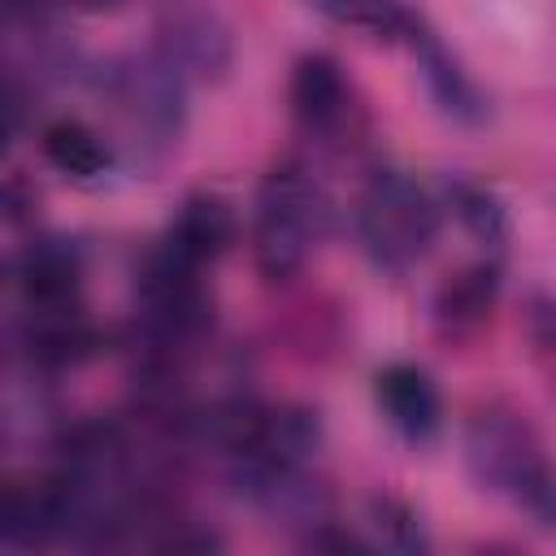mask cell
Wrapping results in <instances>:
<instances>
[{"label": "cell", "mask_w": 556, "mask_h": 556, "mask_svg": "<svg viewBox=\"0 0 556 556\" xmlns=\"http://www.w3.org/2000/svg\"><path fill=\"white\" fill-rule=\"evenodd\" d=\"M460 456L469 478L478 482V491L491 495H513L521 500V491L547 469L543 460V443L534 434V426L526 421V413H517L513 404H478L465 421L460 434Z\"/></svg>", "instance_id": "277c9868"}, {"label": "cell", "mask_w": 556, "mask_h": 556, "mask_svg": "<svg viewBox=\"0 0 556 556\" xmlns=\"http://www.w3.org/2000/svg\"><path fill=\"white\" fill-rule=\"evenodd\" d=\"M104 348L100 326L78 308V304H61V308H26L22 317V352L30 365L39 369H65V365H83Z\"/></svg>", "instance_id": "ba28073f"}, {"label": "cell", "mask_w": 556, "mask_h": 556, "mask_svg": "<svg viewBox=\"0 0 556 556\" xmlns=\"http://www.w3.org/2000/svg\"><path fill=\"white\" fill-rule=\"evenodd\" d=\"M100 91L143 156H165L187 126V78L156 52H126L104 65Z\"/></svg>", "instance_id": "6da1fadb"}, {"label": "cell", "mask_w": 556, "mask_h": 556, "mask_svg": "<svg viewBox=\"0 0 556 556\" xmlns=\"http://www.w3.org/2000/svg\"><path fill=\"white\" fill-rule=\"evenodd\" d=\"M443 200L447 208L456 213V222L465 226V235L482 248H504L508 243V208L504 200L486 187V182H473V178H447L443 182Z\"/></svg>", "instance_id": "5bb4252c"}, {"label": "cell", "mask_w": 556, "mask_h": 556, "mask_svg": "<svg viewBox=\"0 0 556 556\" xmlns=\"http://www.w3.org/2000/svg\"><path fill=\"white\" fill-rule=\"evenodd\" d=\"M300 547H308V552H365L369 543L356 539L352 530L334 526V521H321V526H313L308 534H300Z\"/></svg>", "instance_id": "ac0fdd59"}, {"label": "cell", "mask_w": 556, "mask_h": 556, "mask_svg": "<svg viewBox=\"0 0 556 556\" xmlns=\"http://www.w3.org/2000/svg\"><path fill=\"white\" fill-rule=\"evenodd\" d=\"M356 235L382 274H408L439 235V200L400 169H378L356 204Z\"/></svg>", "instance_id": "3957f363"}, {"label": "cell", "mask_w": 556, "mask_h": 556, "mask_svg": "<svg viewBox=\"0 0 556 556\" xmlns=\"http://www.w3.org/2000/svg\"><path fill=\"white\" fill-rule=\"evenodd\" d=\"M326 230V200L317 182L295 169L278 165L256 187V217H252V261L265 282H291L317 235Z\"/></svg>", "instance_id": "7a4b0ae2"}, {"label": "cell", "mask_w": 556, "mask_h": 556, "mask_svg": "<svg viewBox=\"0 0 556 556\" xmlns=\"http://www.w3.org/2000/svg\"><path fill=\"white\" fill-rule=\"evenodd\" d=\"M35 204H39L35 187H26L22 174H9V182H4V213H9V222H22Z\"/></svg>", "instance_id": "d6986e66"}, {"label": "cell", "mask_w": 556, "mask_h": 556, "mask_svg": "<svg viewBox=\"0 0 556 556\" xmlns=\"http://www.w3.org/2000/svg\"><path fill=\"white\" fill-rule=\"evenodd\" d=\"M152 48L187 83H222L235 65V30L217 0H156Z\"/></svg>", "instance_id": "5b68a950"}, {"label": "cell", "mask_w": 556, "mask_h": 556, "mask_svg": "<svg viewBox=\"0 0 556 556\" xmlns=\"http://www.w3.org/2000/svg\"><path fill=\"white\" fill-rule=\"evenodd\" d=\"M291 117L313 139H343L352 135V87L334 56L304 52L291 70Z\"/></svg>", "instance_id": "8992f818"}, {"label": "cell", "mask_w": 556, "mask_h": 556, "mask_svg": "<svg viewBox=\"0 0 556 556\" xmlns=\"http://www.w3.org/2000/svg\"><path fill=\"white\" fill-rule=\"evenodd\" d=\"M235 235H239L235 208L213 191H195V195L182 200V208H178V217H174V226H169V235L161 243L169 252H178L187 265L204 269L235 243Z\"/></svg>", "instance_id": "8fae6325"}, {"label": "cell", "mask_w": 556, "mask_h": 556, "mask_svg": "<svg viewBox=\"0 0 556 556\" xmlns=\"http://www.w3.org/2000/svg\"><path fill=\"white\" fill-rule=\"evenodd\" d=\"M539 526H547V530H556V469L547 465L526 491H521V500H517Z\"/></svg>", "instance_id": "e0dca14e"}, {"label": "cell", "mask_w": 556, "mask_h": 556, "mask_svg": "<svg viewBox=\"0 0 556 556\" xmlns=\"http://www.w3.org/2000/svg\"><path fill=\"white\" fill-rule=\"evenodd\" d=\"M13 282L26 308H61L78 304L83 256L65 239H30L13 261Z\"/></svg>", "instance_id": "30bf717a"}, {"label": "cell", "mask_w": 556, "mask_h": 556, "mask_svg": "<svg viewBox=\"0 0 556 556\" xmlns=\"http://www.w3.org/2000/svg\"><path fill=\"white\" fill-rule=\"evenodd\" d=\"M500 300V269L478 261L460 274H452L434 295V326L443 339H473L486 330Z\"/></svg>", "instance_id": "7c38bea8"}, {"label": "cell", "mask_w": 556, "mask_h": 556, "mask_svg": "<svg viewBox=\"0 0 556 556\" xmlns=\"http://www.w3.org/2000/svg\"><path fill=\"white\" fill-rule=\"evenodd\" d=\"M74 9H87V13H104V9H117L122 0H70Z\"/></svg>", "instance_id": "ffe728a7"}, {"label": "cell", "mask_w": 556, "mask_h": 556, "mask_svg": "<svg viewBox=\"0 0 556 556\" xmlns=\"http://www.w3.org/2000/svg\"><path fill=\"white\" fill-rule=\"evenodd\" d=\"M374 404L387 417V426L395 434H404L408 443H430L439 434L443 400H439V387L430 382V374L417 365L395 361V365L378 369L374 374Z\"/></svg>", "instance_id": "9c48e42d"}, {"label": "cell", "mask_w": 556, "mask_h": 556, "mask_svg": "<svg viewBox=\"0 0 556 556\" xmlns=\"http://www.w3.org/2000/svg\"><path fill=\"white\" fill-rule=\"evenodd\" d=\"M317 13L334 17V22H352L361 30H369L374 39H408V30L421 22L404 0H308Z\"/></svg>", "instance_id": "9a60e30c"}, {"label": "cell", "mask_w": 556, "mask_h": 556, "mask_svg": "<svg viewBox=\"0 0 556 556\" xmlns=\"http://www.w3.org/2000/svg\"><path fill=\"white\" fill-rule=\"evenodd\" d=\"M39 143H43L48 165L56 174L74 178V182H96V178H104L113 169V148L87 122H78V117L48 122L43 135H39Z\"/></svg>", "instance_id": "4fadbf2b"}, {"label": "cell", "mask_w": 556, "mask_h": 556, "mask_svg": "<svg viewBox=\"0 0 556 556\" xmlns=\"http://www.w3.org/2000/svg\"><path fill=\"white\" fill-rule=\"evenodd\" d=\"M404 43H408L413 56H417V70H421V83H426L434 109H439L443 117H452L456 126H482V122H486V96H482L478 83L465 74V65L452 56V48H447L426 22H417Z\"/></svg>", "instance_id": "52a82bcc"}, {"label": "cell", "mask_w": 556, "mask_h": 556, "mask_svg": "<svg viewBox=\"0 0 556 556\" xmlns=\"http://www.w3.org/2000/svg\"><path fill=\"white\" fill-rule=\"evenodd\" d=\"M369 526H374V534L387 552H408L413 556V552L430 547V534H426L417 508L400 495H374L369 500Z\"/></svg>", "instance_id": "2e32d148"}]
</instances>
